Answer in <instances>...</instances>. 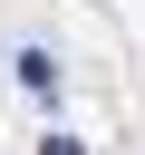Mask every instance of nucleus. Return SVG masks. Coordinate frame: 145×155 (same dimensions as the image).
<instances>
[{
    "instance_id": "f257e3e1",
    "label": "nucleus",
    "mask_w": 145,
    "mask_h": 155,
    "mask_svg": "<svg viewBox=\"0 0 145 155\" xmlns=\"http://www.w3.org/2000/svg\"><path fill=\"white\" fill-rule=\"evenodd\" d=\"M19 87H29L39 107H58V58H48V48H19Z\"/></svg>"
},
{
    "instance_id": "f03ea898",
    "label": "nucleus",
    "mask_w": 145,
    "mask_h": 155,
    "mask_svg": "<svg viewBox=\"0 0 145 155\" xmlns=\"http://www.w3.org/2000/svg\"><path fill=\"white\" fill-rule=\"evenodd\" d=\"M39 155H87V145H77V136H48V145H39Z\"/></svg>"
}]
</instances>
